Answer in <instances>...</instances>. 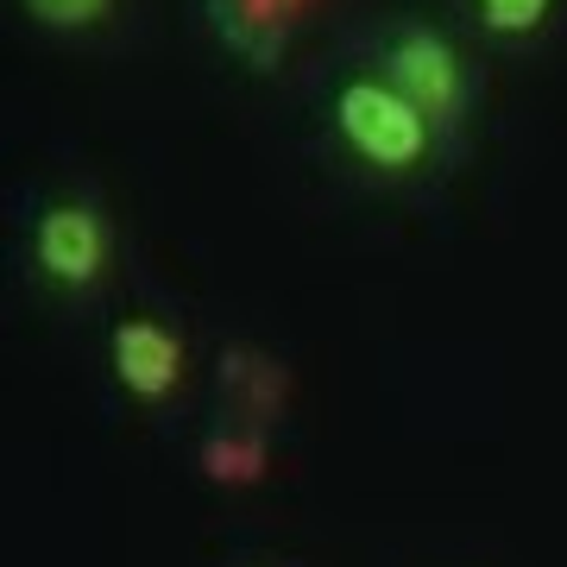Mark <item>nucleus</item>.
I'll list each match as a JSON object with an SVG mask.
<instances>
[{
  "mask_svg": "<svg viewBox=\"0 0 567 567\" xmlns=\"http://www.w3.org/2000/svg\"><path fill=\"white\" fill-rule=\"evenodd\" d=\"M322 114H328L334 145H341L360 171H372V177H391V183L416 177V171H429L435 152H442V133H435L385 76H372V70H353V76L334 82Z\"/></svg>",
  "mask_w": 567,
  "mask_h": 567,
  "instance_id": "obj_1",
  "label": "nucleus"
},
{
  "mask_svg": "<svg viewBox=\"0 0 567 567\" xmlns=\"http://www.w3.org/2000/svg\"><path fill=\"white\" fill-rule=\"evenodd\" d=\"M372 76H385L442 133V145L461 140L466 121H473V107H480V76H473L466 51L429 20H391L372 39Z\"/></svg>",
  "mask_w": 567,
  "mask_h": 567,
  "instance_id": "obj_2",
  "label": "nucleus"
},
{
  "mask_svg": "<svg viewBox=\"0 0 567 567\" xmlns=\"http://www.w3.org/2000/svg\"><path fill=\"white\" fill-rule=\"evenodd\" d=\"M107 259H114V234H107V215L95 203L58 196L32 215V265H39L44 284L95 290L107 278Z\"/></svg>",
  "mask_w": 567,
  "mask_h": 567,
  "instance_id": "obj_3",
  "label": "nucleus"
},
{
  "mask_svg": "<svg viewBox=\"0 0 567 567\" xmlns=\"http://www.w3.org/2000/svg\"><path fill=\"white\" fill-rule=\"evenodd\" d=\"M107 360H114V379L126 385V398L140 404H164L171 391L183 385V341L152 316H126L114 334H107Z\"/></svg>",
  "mask_w": 567,
  "mask_h": 567,
  "instance_id": "obj_4",
  "label": "nucleus"
},
{
  "mask_svg": "<svg viewBox=\"0 0 567 567\" xmlns=\"http://www.w3.org/2000/svg\"><path fill=\"white\" fill-rule=\"evenodd\" d=\"M221 44L234 58H246L252 70H271L290 44V25H297V7L290 0H203Z\"/></svg>",
  "mask_w": 567,
  "mask_h": 567,
  "instance_id": "obj_5",
  "label": "nucleus"
},
{
  "mask_svg": "<svg viewBox=\"0 0 567 567\" xmlns=\"http://www.w3.org/2000/svg\"><path fill=\"white\" fill-rule=\"evenodd\" d=\"M221 385L234 391L252 416H271V410L284 404V391H290V372H284L271 353H259V347H227L221 353Z\"/></svg>",
  "mask_w": 567,
  "mask_h": 567,
  "instance_id": "obj_6",
  "label": "nucleus"
},
{
  "mask_svg": "<svg viewBox=\"0 0 567 567\" xmlns=\"http://www.w3.org/2000/svg\"><path fill=\"white\" fill-rule=\"evenodd\" d=\"M196 461H203V473L215 486H259L271 454H265L259 429H221V435H208V442L196 447Z\"/></svg>",
  "mask_w": 567,
  "mask_h": 567,
  "instance_id": "obj_7",
  "label": "nucleus"
},
{
  "mask_svg": "<svg viewBox=\"0 0 567 567\" xmlns=\"http://www.w3.org/2000/svg\"><path fill=\"white\" fill-rule=\"evenodd\" d=\"M561 0H466L473 25L498 44H524V39H543L548 20H555Z\"/></svg>",
  "mask_w": 567,
  "mask_h": 567,
  "instance_id": "obj_8",
  "label": "nucleus"
},
{
  "mask_svg": "<svg viewBox=\"0 0 567 567\" xmlns=\"http://www.w3.org/2000/svg\"><path fill=\"white\" fill-rule=\"evenodd\" d=\"M121 0H20V13L44 32H102Z\"/></svg>",
  "mask_w": 567,
  "mask_h": 567,
  "instance_id": "obj_9",
  "label": "nucleus"
},
{
  "mask_svg": "<svg viewBox=\"0 0 567 567\" xmlns=\"http://www.w3.org/2000/svg\"><path fill=\"white\" fill-rule=\"evenodd\" d=\"M290 7H303V0H290Z\"/></svg>",
  "mask_w": 567,
  "mask_h": 567,
  "instance_id": "obj_10",
  "label": "nucleus"
}]
</instances>
